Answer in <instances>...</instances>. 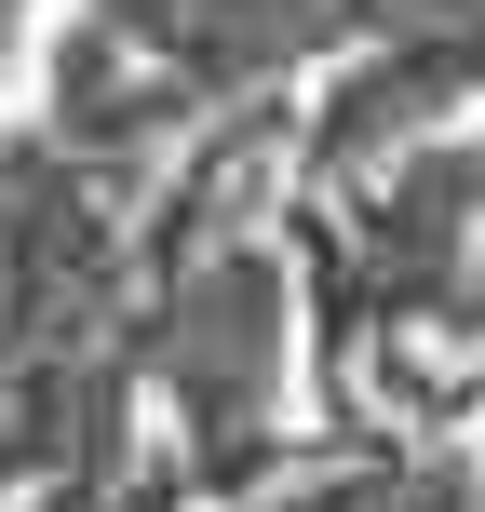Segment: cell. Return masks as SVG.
Segmentation results:
<instances>
[{
  "instance_id": "cell-1",
  "label": "cell",
  "mask_w": 485,
  "mask_h": 512,
  "mask_svg": "<svg viewBox=\"0 0 485 512\" xmlns=\"http://www.w3.org/2000/svg\"><path fill=\"white\" fill-rule=\"evenodd\" d=\"M108 14H122L162 68H270V54L310 41L324 0H108Z\"/></svg>"
}]
</instances>
